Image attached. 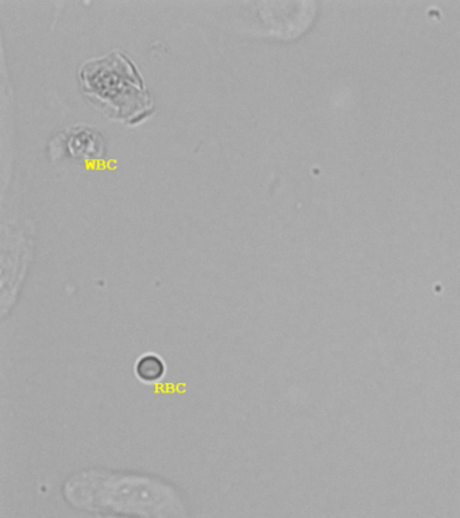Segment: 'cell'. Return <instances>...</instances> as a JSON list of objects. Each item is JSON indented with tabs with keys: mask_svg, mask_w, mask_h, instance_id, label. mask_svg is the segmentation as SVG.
<instances>
[{
	"mask_svg": "<svg viewBox=\"0 0 460 518\" xmlns=\"http://www.w3.org/2000/svg\"><path fill=\"white\" fill-rule=\"evenodd\" d=\"M78 80L87 98L111 119L134 126L154 111V101L142 76L120 50L81 65Z\"/></svg>",
	"mask_w": 460,
	"mask_h": 518,
	"instance_id": "6da1fadb",
	"label": "cell"
},
{
	"mask_svg": "<svg viewBox=\"0 0 460 518\" xmlns=\"http://www.w3.org/2000/svg\"><path fill=\"white\" fill-rule=\"evenodd\" d=\"M65 135L68 153L76 159H99L106 150L103 137L93 129L78 126L65 132Z\"/></svg>",
	"mask_w": 460,
	"mask_h": 518,
	"instance_id": "7a4b0ae2",
	"label": "cell"
},
{
	"mask_svg": "<svg viewBox=\"0 0 460 518\" xmlns=\"http://www.w3.org/2000/svg\"><path fill=\"white\" fill-rule=\"evenodd\" d=\"M165 362L155 354H146L141 357L135 366L138 378L143 382H157L165 376Z\"/></svg>",
	"mask_w": 460,
	"mask_h": 518,
	"instance_id": "3957f363",
	"label": "cell"
}]
</instances>
